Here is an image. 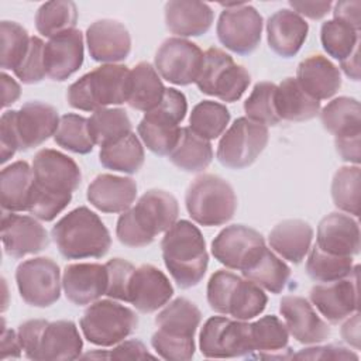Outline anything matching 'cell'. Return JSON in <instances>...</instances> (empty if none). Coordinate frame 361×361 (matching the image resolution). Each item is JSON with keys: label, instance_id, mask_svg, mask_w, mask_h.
I'll list each match as a JSON object with an SVG mask.
<instances>
[{"label": "cell", "instance_id": "1", "mask_svg": "<svg viewBox=\"0 0 361 361\" xmlns=\"http://www.w3.org/2000/svg\"><path fill=\"white\" fill-rule=\"evenodd\" d=\"M34 186L28 213L42 221H52L72 200L82 182L79 165L68 155L44 148L32 159Z\"/></svg>", "mask_w": 361, "mask_h": 361}, {"label": "cell", "instance_id": "2", "mask_svg": "<svg viewBox=\"0 0 361 361\" xmlns=\"http://www.w3.org/2000/svg\"><path fill=\"white\" fill-rule=\"evenodd\" d=\"M179 214L176 197L162 189L147 190L117 220L116 235L123 245L141 248L149 245L155 237L169 230Z\"/></svg>", "mask_w": 361, "mask_h": 361}, {"label": "cell", "instance_id": "3", "mask_svg": "<svg viewBox=\"0 0 361 361\" xmlns=\"http://www.w3.org/2000/svg\"><path fill=\"white\" fill-rule=\"evenodd\" d=\"M162 259L169 275L182 289L200 283L209 267L202 231L189 220H178L161 241Z\"/></svg>", "mask_w": 361, "mask_h": 361}, {"label": "cell", "instance_id": "4", "mask_svg": "<svg viewBox=\"0 0 361 361\" xmlns=\"http://www.w3.org/2000/svg\"><path fill=\"white\" fill-rule=\"evenodd\" d=\"M59 254L66 259L102 258L111 245V237L102 219L86 206L65 214L51 230Z\"/></svg>", "mask_w": 361, "mask_h": 361}, {"label": "cell", "instance_id": "5", "mask_svg": "<svg viewBox=\"0 0 361 361\" xmlns=\"http://www.w3.org/2000/svg\"><path fill=\"white\" fill-rule=\"evenodd\" d=\"M202 322L199 307L186 298H176L155 317L151 337L155 353L171 361H188L195 355V333Z\"/></svg>", "mask_w": 361, "mask_h": 361}, {"label": "cell", "instance_id": "6", "mask_svg": "<svg viewBox=\"0 0 361 361\" xmlns=\"http://www.w3.org/2000/svg\"><path fill=\"white\" fill-rule=\"evenodd\" d=\"M17 334L24 355L34 361L76 360L83 348L79 330L71 320H27L18 326Z\"/></svg>", "mask_w": 361, "mask_h": 361}, {"label": "cell", "instance_id": "7", "mask_svg": "<svg viewBox=\"0 0 361 361\" xmlns=\"http://www.w3.org/2000/svg\"><path fill=\"white\" fill-rule=\"evenodd\" d=\"M130 69L120 63H104L75 80L66 92L68 104L82 111H96L127 103Z\"/></svg>", "mask_w": 361, "mask_h": 361}, {"label": "cell", "instance_id": "8", "mask_svg": "<svg viewBox=\"0 0 361 361\" xmlns=\"http://www.w3.org/2000/svg\"><path fill=\"white\" fill-rule=\"evenodd\" d=\"M206 296L212 310L235 320H251L259 316L268 303V296L261 286L226 269H219L210 276Z\"/></svg>", "mask_w": 361, "mask_h": 361}, {"label": "cell", "instance_id": "9", "mask_svg": "<svg viewBox=\"0 0 361 361\" xmlns=\"http://www.w3.org/2000/svg\"><path fill=\"white\" fill-rule=\"evenodd\" d=\"M185 204L189 216L200 226H223L237 210V196L233 186L212 173L197 176L188 188Z\"/></svg>", "mask_w": 361, "mask_h": 361}, {"label": "cell", "instance_id": "10", "mask_svg": "<svg viewBox=\"0 0 361 361\" xmlns=\"http://www.w3.org/2000/svg\"><path fill=\"white\" fill-rule=\"evenodd\" d=\"M188 113L185 94L173 87H168L161 103L145 113L137 131L144 145L155 155H166L176 145L182 127L179 126Z\"/></svg>", "mask_w": 361, "mask_h": 361}, {"label": "cell", "instance_id": "11", "mask_svg": "<svg viewBox=\"0 0 361 361\" xmlns=\"http://www.w3.org/2000/svg\"><path fill=\"white\" fill-rule=\"evenodd\" d=\"M79 324L89 343L99 347H111L134 333L138 326V316L118 302L103 299L90 303Z\"/></svg>", "mask_w": 361, "mask_h": 361}, {"label": "cell", "instance_id": "12", "mask_svg": "<svg viewBox=\"0 0 361 361\" xmlns=\"http://www.w3.org/2000/svg\"><path fill=\"white\" fill-rule=\"evenodd\" d=\"M250 82L248 71L223 49L212 47L203 52L200 73L195 82L202 93L233 103L244 94Z\"/></svg>", "mask_w": 361, "mask_h": 361}, {"label": "cell", "instance_id": "13", "mask_svg": "<svg viewBox=\"0 0 361 361\" xmlns=\"http://www.w3.org/2000/svg\"><path fill=\"white\" fill-rule=\"evenodd\" d=\"M268 140L267 126L248 117H238L220 138L217 159L226 168L244 169L255 162L265 149Z\"/></svg>", "mask_w": 361, "mask_h": 361}, {"label": "cell", "instance_id": "14", "mask_svg": "<svg viewBox=\"0 0 361 361\" xmlns=\"http://www.w3.org/2000/svg\"><path fill=\"white\" fill-rule=\"evenodd\" d=\"M216 34L223 47L237 55H248L261 42L264 20L255 7L247 3L223 4Z\"/></svg>", "mask_w": 361, "mask_h": 361}, {"label": "cell", "instance_id": "15", "mask_svg": "<svg viewBox=\"0 0 361 361\" xmlns=\"http://www.w3.org/2000/svg\"><path fill=\"white\" fill-rule=\"evenodd\" d=\"M16 282L21 299L34 307H48L61 296V271L48 257L23 261L16 269Z\"/></svg>", "mask_w": 361, "mask_h": 361}, {"label": "cell", "instance_id": "16", "mask_svg": "<svg viewBox=\"0 0 361 361\" xmlns=\"http://www.w3.org/2000/svg\"><path fill=\"white\" fill-rule=\"evenodd\" d=\"M199 348L206 358H248L251 353L248 320H233L226 316L207 319L200 330Z\"/></svg>", "mask_w": 361, "mask_h": 361}, {"label": "cell", "instance_id": "17", "mask_svg": "<svg viewBox=\"0 0 361 361\" xmlns=\"http://www.w3.org/2000/svg\"><path fill=\"white\" fill-rule=\"evenodd\" d=\"M203 51L192 41L166 38L155 54V69L162 79L178 86L195 83L202 68Z\"/></svg>", "mask_w": 361, "mask_h": 361}, {"label": "cell", "instance_id": "18", "mask_svg": "<svg viewBox=\"0 0 361 361\" xmlns=\"http://www.w3.org/2000/svg\"><path fill=\"white\" fill-rule=\"evenodd\" d=\"M358 271L354 265L353 272L338 281L317 283L310 289L312 305L330 323H338L358 312Z\"/></svg>", "mask_w": 361, "mask_h": 361}, {"label": "cell", "instance_id": "19", "mask_svg": "<svg viewBox=\"0 0 361 361\" xmlns=\"http://www.w3.org/2000/svg\"><path fill=\"white\" fill-rule=\"evenodd\" d=\"M264 245L265 238L255 228L231 224L214 237L212 254L226 268L241 271Z\"/></svg>", "mask_w": 361, "mask_h": 361}, {"label": "cell", "instance_id": "20", "mask_svg": "<svg viewBox=\"0 0 361 361\" xmlns=\"http://www.w3.org/2000/svg\"><path fill=\"white\" fill-rule=\"evenodd\" d=\"M1 241L4 252L11 258L38 254L49 245L48 231L35 217L4 210L1 216Z\"/></svg>", "mask_w": 361, "mask_h": 361}, {"label": "cell", "instance_id": "21", "mask_svg": "<svg viewBox=\"0 0 361 361\" xmlns=\"http://www.w3.org/2000/svg\"><path fill=\"white\" fill-rule=\"evenodd\" d=\"M58 110L44 102H27L14 110V128L18 151H28L55 134L59 124Z\"/></svg>", "mask_w": 361, "mask_h": 361}, {"label": "cell", "instance_id": "22", "mask_svg": "<svg viewBox=\"0 0 361 361\" xmlns=\"http://www.w3.org/2000/svg\"><path fill=\"white\" fill-rule=\"evenodd\" d=\"M86 44L93 61L117 63L131 52V35L127 27L111 18L92 23L86 30Z\"/></svg>", "mask_w": 361, "mask_h": 361}, {"label": "cell", "instance_id": "23", "mask_svg": "<svg viewBox=\"0 0 361 361\" xmlns=\"http://www.w3.org/2000/svg\"><path fill=\"white\" fill-rule=\"evenodd\" d=\"M279 312L289 334L302 344H319L330 336L329 324L316 313L313 305L296 295L281 299Z\"/></svg>", "mask_w": 361, "mask_h": 361}, {"label": "cell", "instance_id": "24", "mask_svg": "<svg viewBox=\"0 0 361 361\" xmlns=\"http://www.w3.org/2000/svg\"><path fill=\"white\" fill-rule=\"evenodd\" d=\"M172 295L173 288L168 276L157 267L144 264L133 272L127 303H131L141 313H154L165 306Z\"/></svg>", "mask_w": 361, "mask_h": 361}, {"label": "cell", "instance_id": "25", "mask_svg": "<svg viewBox=\"0 0 361 361\" xmlns=\"http://www.w3.org/2000/svg\"><path fill=\"white\" fill-rule=\"evenodd\" d=\"M83 56V34L80 30L73 28L49 38L44 51L47 76L55 82L66 80L79 71Z\"/></svg>", "mask_w": 361, "mask_h": 361}, {"label": "cell", "instance_id": "26", "mask_svg": "<svg viewBox=\"0 0 361 361\" xmlns=\"http://www.w3.org/2000/svg\"><path fill=\"white\" fill-rule=\"evenodd\" d=\"M62 289L69 302L76 306L90 305L107 289L106 265L94 262L69 264L62 274Z\"/></svg>", "mask_w": 361, "mask_h": 361}, {"label": "cell", "instance_id": "27", "mask_svg": "<svg viewBox=\"0 0 361 361\" xmlns=\"http://www.w3.org/2000/svg\"><path fill=\"white\" fill-rule=\"evenodd\" d=\"M360 226L358 221L341 212L324 216L317 226L316 245L329 254L354 257L360 252Z\"/></svg>", "mask_w": 361, "mask_h": 361}, {"label": "cell", "instance_id": "28", "mask_svg": "<svg viewBox=\"0 0 361 361\" xmlns=\"http://www.w3.org/2000/svg\"><path fill=\"white\" fill-rule=\"evenodd\" d=\"M86 197L103 213H123L133 206L137 197V183L131 178L100 173L87 186Z\"/></svg>", "mask_w": 361, "mask_h": 361}, {"label": "cell", "instance_id": "29", "mask_svg": "<svg viewBox=\"0 0 361 361\" xmlns=\"http://www.w3.org/2000/svg\"><path fill=\"white\" fill-rule=\"evenodd\" d=\"M309 24L298 13L281 8L267 21V39L269 48L282 58L295 56L305 44Z\"/></svg>", "mask_w": 361, "mask_h": 361}, {"label": "cell", "instance_id": "30", "mask_svg": "<svg viewBox=\"0 0 361 361\" xmlns=\"http://www.w3.org/2000/svg\"><path fill=\"white\" fill-rule=\"evenodd\" d=\"M214 20L207 3L193 0H171L165 4V25L179 38L206 34Z\"/></svg>", "mask_w": 361, "mask_h": 361}, {"label": "cell", "instance_id": "31", "mask_svg": "<svg viewBox=\"0 0 361 361\" xmlns=\"http://www.w3.org/2000/svg\"><path fill=\"white\" fill-rule=\"evenodd\" d=\"M299 86L316 100L333 97L341 87L338 68L323 55H310L303 59L296 69Z\"/></svg>", "mask_w": 361, "mask_h": 361}, {"label": "cell", "instance_id": "32", "mask_svg": "<svg viewBox=\"0 0 361 361\" xmlns=\"http://www.w3.org/2000/svg\"><path fill=\"white\" fill-rule=\"evenodd\" d=\"M271 248L283 259L299 264L307 255L312 241V226L300 219H288L278 223L269 233Z\"/></svg>", "mask_w": 361, "mask_h": 361}, {"label": "cell", "instance_id": "33", "mask_svg": "<svg viewBox=\"0 0 361 361\" xmlns=\"http://www.w3.org/2000/svg\"><path fill=\"white\" fill-rule=\"evenodd\" d=\"M289 331L278 316L269 314L250 323V348L248 358H288L283 351L288 347Z\"/></svg>", "mask_w": 361, "mask_h": 361}, {"label": "cell", "instance_id": "34", "mask_svg": "<svg viewBox=\"0 0 361 361\" xmlns=\"http://www.w3.org/2000/svg\"><path fill=\"white\" fill-rule=\"evenodd\" d=\"M34 186L32 166L25 161H16L1 169L0 195L4 212H27Z\"/></svg>", "mask_w": 361, "mask_h": 361}, {"label": "cell", "instance_id": "35", "mask_svg": "<svg viewBox=\"0 0 361 361\" xmlns=\"http://www.w3.org/2000/svg\"><path fill=\"white\" fill-rule=\"evenodd\" d=\"M165 90L155 66L149 62H138L130 71L127 104L134 110L148 113L161 103Z\"/></svg>", "mask_w": 361, "mask_h": 361}, {"label": "cell", "instance_id": "36", "mask_svg": "<svg viewBox=\"0 0 361 361\" xmlns=\"http://www.w3.org/2000/svg\"><path fill=\"white\" fill-rule=\"evenodd\" d=\"M241 274L262 289L276 295L286 288L290 278V268L264 245L241 269Z\"/></svg>", "mask_w": 361, "mask_h": 361}, {"label": "cell", "instance_id": "37", "mask_svg": "<svg viewBox=\"0 0 361 361\" xmlns=\"http://www.w3.org/2000/svg\"><path fill=\"white\" fill-rule=\"evenodd\" d=\"M276 110L281 120L300 123L319 116L320 102L309 96L295 78H286L276 89Z\"/></svg>", "mask_w": 361, "mask_h": 361}, {"label": "cell", "instance_id": "38", "mask_svg": "<svg viewBox=\"0 0 361 361\" xmlns=\"http://www.w3.org/2000/svg\"><path fill=\"white\" fill-rule=\"evenodd\" d=\"M319 114L324 130L333 134L334 138L361 135V107L357 99L336 97Z\"/></svg>", "mask_w": 361, "mask_h": 361}, {"label": "cell", "instance_id": "39", "mask_svg": "<svg viewBox=\"0 0 361 361\" xmlns=\"http://www.w3.org/2000/svg\"><path fill=\"white\" fill-rule=\"evenodd\" d=\"M168 159L180 171L202 172L213 161V148L209 140L202 138L189 127H182L179 140L168 154Z\"/></svg>", "mask_w": 361, "mask_h": 361}, {"label": "cell", "instance_id": "40", "mask_svg": "<svg viewBox=\"0 0 361 361\" xmlns=\"http://www.w3.org/2000/svg\"><path fill=\"white\" fill-rule=\"evenodd\" d=\"M144 159V147L134 133L102 147L99 152V161L104 168L124 173L138 172Z\"/></svg>", "mask_w": 361, "mask_h": 361}, {"label": "cell", "instance_id": "41", "mask_svg": "<svg viewBox=\"0 0 361 361\" xmlns=\"http://www.w3.org/2000/svg\"><path fill=\"white\" fill-rule=\"evenodd\" d=\"M87 120L92 140L100 148L133 133L131 120L124 109H99Z\"/></svg>", "mask_w": 361, "mask_h": 361}, {"label": "cell", "instance_id": "42", "mask_svg": "<svg viewBox=\"0 0 361 361\" xmlns=\"http://www.w3.org/2000/svg\"><path fill=\"white\" fill-rule=\"evenodd\" d=\"M76 23L78 7L71 0L47 1L35 13V28L47 38L73 30Z\"/></svg>", "mask_w": 361, "mask_h": 361}, {"label": "cell", "instance_id": "43", "mask_svg": "<svg viewBox=\"0 0 361 361\" xmlns=\"http://www.w3.org/2000/svg\"><path fill=\"white\" fill-rule=\"evenodd\" d=\"M230 123L228 109L213 100L197 103L189 117V128L204 140H216L224 134Z\"/></svg>", "mask_w": 361, "mask_h": 361}, {"label": "cell", "instance_id": "44", "mask_svg": "<svg viewBox=\"0 0 361 361\" xmlns=\"http://www.w3.org/2000/svg\"><path fill=\"white\" fill-rule=\"evenodd\" d=\"M306 272L316 282H333L348 276L354 269L353 257H343L322 251L316 244L309 250Z\"/></svg>", "mask_w": 361, "mask_h": 361}, {"label": "cell", "instance_id": "45", "mask_svg": "<svg viewBox=\"0 0 361 361\" xmlns=\"http://www.w3.org/2000/svg\"><path fill=\"white\" fill-rule=\"evenodd\" d=\"M360 180L361 171L358 165L338 168L331 180L334 206L354 217L360 214Z\"/></svg>", "mask_w": 361, "mask_h": 361}, {"label": "cell", "instance_id": "46", "mask_svg": "<svg viewBox=\"0 0 361 361\" xmlns=\"http://www.w3.org/2000/svg\"><path fill=\"white\" fill-rule=\"evenodd\" d=\"M54 141L75 154H89L94 147L89 131V120L75 113L61 116Z\"/></svg>", "mask_w": 361, "mask_h": 361}, {"label": "cell", "instance_id": "47", "mask_svg": "<svg viewBox=\"0 0 361 361\" xmlns=\"http://www.w3.org/2000/svg\"><path fill=\"white\" fill-rule=\"evenodd\" d=\"M320 41L323 49L341 62L360 48V31L338 20H327L322 24Z\"/></svg>", "mask_w": 361, "mask_h": 361}, {"label": "cell", "instance_id": "48", "mask_svg": "<svg viewBox=\"0 0 361 361\" xmlns=\"http://www.w3.org/2000/svg\"><path fill=\"white\" fill-rule=\"evenodd\" d=\"M276 89L272 82H258L244 102L245 117L264 126H278L282 120L276 110Z\"/></svg>", "mask_w": 361, "mask_h": 361}, {"label": "cell", "instance_id": "49", "mask_svg": "<svg viewBox=\"0 0 361 361\" xmlns=\"http://www.w3.org/2000/svg\"><path fill=\"white\" fill-rule=\"evenodd\" d=\"M31 37L27 30L16 21L3 20L0 23V41H1V68L14 71L23 61Z\"/></svg>", "mask_w": 361, "mask_h": 361}, {"label": "cell", "instance_id": "50", "mask_svg": "<svg viewBox=\"0 0 361 361\" xmlns=\"http://www.w3.org/2000/svg\"><path fill=\"white\" fill-rule=\"evenodd\" d=\"M45 42L39 37H31L28 49L20 62V65L13 71L17 79L25 85H34L45 79V59H44Z\"/></svg>", "mask_w": 361, "mask_h": 361}, {"label": "cell", "instance_id": "51", "mask_svg": "<svg viewBox=\"0 0 361 361\" xmlns=\"http://www.w3.org/2000/svg\"><path fill=\"white\" fill-rule=\"evenodd\" d=\"M107 269V289L106 295L110 299L127 302L128 299V285L135 267L121 258H113L106 264Z\"/></svg>", "mask_w": 361, "mask_h": 361}, {"label": "cell", "instance_id": "52", "mask_svg": "<svg viewBox=\"0 0 361 361\" xmlns=\"http://www.w3.org/2000/svg\"><path fill=\"white\" fill-rule=\"evenodd\" d=\"M0 147L1 164H6L17 151L18 142L14 128V110H6L0 118Z\"/></svg>", "mask_w": 361, "mask_h": 361}, {"label": "cell", "instance_id": "53", "mask_svg": "<svg viewBox=\"0 0 361 361\" xmlns=\"http://www.w3.org/2000/svg\"><path fill=\"white\" fill-rule=\"evenodd\" d=\"M292 357L306 358V360H358V354L341 345H333V344L303 348L298 354H293Z\"/></svg>", "mask_w": 361, "mask_h": 361}, {"label": "cell", "instance_id": "54", "mask_svg": "<svg viewBox=\"0 0 361 361\" xmlns=\"http://www.w3.org/2000/svg\"><path fill=\"white\" fill-rule=\"evenodd\" d=\"M107 358L113 360H142L154 358V355L147 350V347L140 340H123L116 345L109 354Z\"/></svg>", "mask_w": 361, "mask_h": 361}, {"label": "cell", "instance_id": "55", "mask_svg": "<svg viewBox=\"0 0 361 361\" xmlns=\"http://www.w3.org/2000/svg\"><path fill=\"white\" fill-rule=\"evenodd\" d=\"M333 20L348 24L354 30L360 31L361 27V1L360 0H344L337 1L333 8Z\"/></svg>", "mask_w": 361, "mask_h": 361}, {"label": "cell", "instance_id": "56", "mask_svg": "<svg viewBox=\"0 0 361 361\" xmlns=\"http://www.w3.org/2000/svg\"><path fill=\"white\" fill-rule=\"evenodd\" d=\"M289 6L300 17H307L310 20H320L327 13H330L331 1H289Z\"/></svg>", "mask_w": 361, "mask_h": 361}, {"label": "cell", "instance_id": "57", "mask_svg": "<svg viewBox=\"0 0 361 361\" xmlns=\"http://www.w3.org/2000/svg\"><path fill=\"white\" fill-rule=\"evenodd\" d=\"M336 149L343 161L358 165L361 161V135L358 137H345L334 138Z\"/></svg>", "mask_w": 361, "mask_h": 361}, {"label": "cell", "instance_id": "58", "mask_svg": "<svg viewBox=\"0 0 361 361\" xmlns=\"http://www.w3.org/2000/svg\"><path fill=\"white\" fill-rule=\"evenodd\" d=\"M0 350H1V355H0L1 360L18 358L21 355V351H23V347H21V343L18 340L17 331H14L11 329H7L6 323H4V319H3V329H1Z\"/></svg>", "mask_w": 361, "mask_h": 361}, {"label": "cell", "instance_id": "59", "mask_svg": "<svg viewBox=\"0 0 361 361\" xmlns=\"http://www.w3.org/2000/svg\"><path fill=\"white\" fill-rule=\"evenodd\" d=\"M341 337L345 343L353 345L355 350L360 348V314L358 312L347 317L341 327Z\"/></svg>", "mask_w": 361, "mask_h": 361}, {"label": "cell", "instance_id": "60", "mask_svg": "<svg viewBox=\"0 0 361 361\" xmlns=\"http://www.w3.org/2000/svg\"><path fill=\"white\" fill-rule=\"evenodd\" d=\"M0 79H1V87H3V103L1 104L6 109L18 100V97L21 94V87L6 72H1Z\"/></svg>", "mask_w": 361, "mask_h": 361}, {"label": "cell", "instance_id": "61", "mask_svg": "<svg viewBox=\"0 0 361 361\" xmlns=\"http://www.w3.org/2000/svg\"><path fill=\"white\" fill-rule=\"evenodd\" d=\"M340 66L347 78L360 80V48H357L348 58L341 61Z\"/></svg>", "mask_w": 361, "mask_h": 361}]
</instances>
